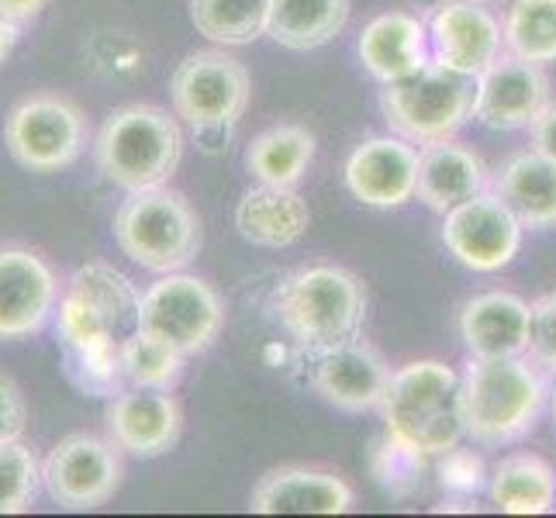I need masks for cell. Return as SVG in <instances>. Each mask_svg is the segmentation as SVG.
<instances>
[{
    "instance_id": "10",
    "label": "cell",
    "mask_w": 556,
    "mask_h": 518,
    "mask_svg": "<svg viewBox=\"0 0 556 518\" xmlns=\"http://www.w3.org/2000/svg\"><path fill=\"white\" fill-rule=\"evenodd\" d=\"M42 488L66 511H93L122 488V456L111 439L73 432L42 459Z\"/></svg>"
},
{
    "instance_id": "22",
    "label": "cell",
    "mask_w": 556,
    "mask_h": 518,
    "mask_svg": "<svg viewBox=\"0 0 556 518\" xmlns=\"http://www.w3.org/2000/svg\"><path fill=\"white\" fill-rule=\"evenodd\" d=\"M312 211L294 187H270L260 184L245 190L236 204V228L249 245L260 249H287L301 242L308 232Z\"/></svg>"
},
{
    "instance_id": "4",
    "label": "cell",
    "mask_w": 556,
    "mask_h": 518,
    "mask_svg": "<svg viewBox=\"0 0 556 518\" xmlns=\"http://www.w3.org/2000/svg\"><path fill=\"white\" fill-rule=\"evenodd\" d=\"M184 156V131L169 111L156 104H125L111 111L98 139L93 160L104 180L125 194L149 187H166Z\"/></svg>"
},
{
    "instance_id": "25",
    "label": "cell",
    "mask_w": 556,
    "mask_h": 518,
    "mask_svg": "<svg viewBox=\"0 0 556 518\" xmlns=\"http://www.w3.org/2000/svg\"><path fill=\"white\" fill-rule=\"evenodd\" d=\"M488 494L497 511L549 515L556 508V470L535 453H511L491 470Z\"/></svg>"
},
{
    "instance_id": "37",
    "label": "cell",
    "mask_w": 556,
    "mask_h": 518,
    "mask_svg": "<svg viewBox=\"0 0 556 518\" xmlns=\"http://www.w3.org/2000/svg\"><path fill=\"white\" fill-rule=\"evenodd\" d=\"M28 421V405L22 388L14 383V377H8L0 370V446L11 443V439H22Z\"/></svg>"
},
{
    "instance_id": "3",
    "label": "cell",
    "mask_w": 556,
    "mask_h": 518,
    "mask_svg": "<svg viewBox=\"0 0 556 518\" xmlns=\"http://www.w3.org/2000/svg\"><path fill=\"white\" fill-rule=\"evenodd\" d=\"M467 435L481 446H508L526 439L546 405V380L526 356H470L464 374Z\"/></svg>"
},
{
    "instance_id": "5",
    "label": "cell",
    "mask_w": 556,
    "mask_h": 518,
    "mask_svg": "<svg viewBox=\"0 0 556 518\" xmlns=\"http://www.w3.org/2000/svg\"><path fill=\"white\" fill-rule=\"evenodd\" d=\"M114 242L149 274H177L204 242L198 211L174 187L131 190L114 211Z\"/></svg>"
},
{
    "instance_id": "28",
    "label": "cell",
    "mask_w": 556,
    "mask_h": 518,
    "mask_svg": "<svg viewBox=\"0 0 556 518\" xmlns=\"http://www.w3.org/2000/svg\"><path fill=\"white\" fill-rule=\"evenodd\" d=\"M274 0H190V25L215 46H249L270 28Z\"/></svg>"
},
{
    "instance_id": "38",
    "label": "cell",
    "mask_w": 556,
    "mask_h": 518,
    "mask_svg": "<svg viewBox=\"0 0 556 518\" xmlns=\"http://www.w3.org/2000/svg\"><path fill=\"white\" fill-rule=\"evenodd\" d=\"M529 142L540 156L556 163V101H549L535 118L529 122Z\"/></svg>"
},
{
    "instance_id": "32",
    "label": "cell",
    "mask_w": 556,
    "mask_h": 518,
    "mask_svg": "<svg viewBox=\"0 0 556 518\" xmlns=\"http://www.w3.org/2000/svg\"><path fill=\"white\" fill-rule=\"evenodd\" d=\"M55 339H60L63 350H73V353L122 350V345L114 342V336L108 332V325L101 321V315L73 291H66V287H63L60 308H55Z\"/></svg>"
},
{
    "instance_id": "17",
    "label": "cell",
    "mask_w": 556,
    "mask_h": 518,
    "mask_svg": "<svg viewBox=\"0 0 556 518\" xmlns=\"http://www.w3.org/2000/svg\"><path fill=\"white\" fill-rule=\"evenodd\" d=\"M418 149L401 136L363 139L346 160L350 194L367 207H401L415 201Z\"/></svg>"
},
{
    "instance_id": "34",
    "label": "cell",
    "mask_w": 556,
    "mask_h": 518,
    "mask_svg": "<svg viewBox=\"0 0 556 518\" xmlns=\"http://www.w3.org/2000/svg\"><path fill=\"white\" fill-rule=\"evenodd\" d=\"M421 459L426 456H418L415 450L401 446L397 439L388 435L374 453V473L380 488L394 497H408L415 488H421Z\"/></svg>"
},
{
    "instance_id": "31",
    "label": "cell",
    "mask_w": 556,
    "mask_h": 518,
    "mask_svg": "<svg viewBox=\"0 0 556 518\" xmlns=\"http://www.w3.org/2000/svg\"><path fill=\"white\" fill-rule=\"evenodd\" d=\"M38 488H42V464L22 439L0 446V515H25Z\"/></svg>"
},
{
    "instance_id": "21",
    "label": "cell",
    "mask_w": 556,
    "mask_h": 518,
    "mask_svg": "<svg viewBox=\"0 0 556 518\" xmlns=\"http://www.w3.org/2000/svg\"><path fill=\"white\" fill-rule=\"evenodd\" d=\"M491 184L488 163L473 149L453 139L421 146L418 152V184L415 198L435 215H446L456 204H464L477 194H484Z\"/></svg>"
},
{
    "instance_id": "8",
    "label": "cell",
    "mask_w": 556,
    "mask_h": 518,
    "mask_svg": "<svg viewBox=\"0 0 556 518\" xmlns=\"http://www.w3.org/2000/svg\"><path fill=\"white\" fill-rule=\"evenodd\" d=\"M4 146L31 173L70 169L87 149V118L63 93H31L4 122Z\"/></svg>"
},
{
    "instance_id": "39",
    "label": "cell",
    "mask_w": 556,
    "mask_h": 518,
    "mask_svg": "<svg viewBox=\"0 0 556 518\" xmlns=\"http://www.w3.org/2000/svg\"><path fill=\"white\" fill-rule=\"evenodd\" d=\"M49 8V0H0V14L14 17V22H31Z\"/></svg>"
},
{
    "instance_id": "12",
    "label": "cell",
    "mask_w": 556,
    "mask_h": 518,
    "mask_svg": "<svg viewBox=\"0 0 556 518\" xmlns=\"http://www.w3.org/2000/svg\"><path fill=\"white\" fill-rule=\"evenodd\" d=\"M63 298L52 266L25 245H0V339H31Z\"/></svg>"
},
{
    "instance_id": "11",
    "label": "cell",
    "mask_w": 556,
    "mask_h": 518,
    "mask_svg": "<svg viewBox=\"0 0 556 518\" xmlns=\"http://www.w3.org/2000/svg\"><path fill=\"white\" fill-rule=\"evenodd\" d=\"M526 228L508 204L484 190L443 215V245L450 256L473 274H497L519 256Z\"/></svg>"
},
{
    "instance_id": "18",
    "label": "cell",
    "mask_w": 556,
    "mask_h": 518,
    "mask_svg": "<svg viewBox=\"0 0 556 518\" xmlns=\"http://www.w3.org/2000/svg\"><path fill=\"white\" fill-rule=\"evenodd\" d=\"M356 502V491L339 473L312 467H277L260 477L249 494L256 515H342Z\"/></svg>"
},
{
    "instance_id": "24",
    "label": "cell",
    "mask_w": 556,
    "mask_h": 518,
    "mask_svg": "<svg viewBox=\"0 0 556 518\" xmlns=\"http://www.w3.org/2000/svg\"><path fill=\"white\" fill-rule=\"evenodd\" d=\"M66 291H73L80 301H87L93 312L101 315L114 342H125L142 329V294L136 291L122 270L108 263H84L76 266L66 280Z\"/></svg>"
},
{
    "instance_id": "33",
    "label": "cell",
    "mask_w": 556,
    "mask_h": 518,
    "mask_svg": "<svg viewBox=\"0 0 556 518\" xmlns=\"http://www.w3.org/2000/svg\"><path fill=\"white\" fill-rule=\"evenodd\" d=\"M63 374L76 391H84L90 397H114L128 388L122 350H101V353L63 350Z\"/></svg>"
},
{
    "instance_id": "36",
    "label": "cell",
    "mask_w": 556,
    "mask_h": 518,
    "mask_svg": "<svg viewBox=\"0 0 556 518\" xmlns=\"http://www.w3.org/2000/svg\"><path fill=\"white\" fill-rule=\"evenodd\" d=\"M535 363L556 374V294H546L532 304V345Z\"/></svg>"
},
{
    "instance_id": "30",
    "label": "cell",
    "mask_w": 556,
    "mask_h": 518,
    "mask_svg": "<svg viewBox=\"0 0 556 518\" xmlns=\"http://www.w3.org/2000/svg\"><path fill=\"white\" fill-rule=\"evenodd\" d=\"M184 353L177 345L163 342L160 336H152L139 329L131 339L122 342V367L128 383H139V388H163L174 391L180 377H184Z\"/></svg>"
},
{
    "instance_id": "41",
    "label": "cell",
    "mask_w": 556,
    "mask_h": 518,
    "mask_svg": "<svg viewBox=\"0 0 556 518\" xmlns=\"http://www.w3.org/2000/svg\"><path fill=\"white\" fill-rule=\"evenodd\" d=\"M549 412H553V426H556V383H553V391H549Z\"/></svg>"
},
{
    "instance_id": "19",
    "label": "cell",
    "mask_w": 556,
    "mask_h": 518,
    "mask_svg": "<svg viewBox=\"0 0 556 518\" xmlns=\"http://www.w3.org/2000/svg\"><path fill=\"white\" fill-rule=\"evenodd\" d=\"M459 339L470 356H526L532 345V304L508 291L477 294L459 312Z\"/></svg>"
},
{
    "instance_id": "6",
    "label": "cell",
    "mask_w": 556,
    "mask_h": 518,
    "mask_svg": "<svg viewBox=\"0 0 556 518\" xmlns=\"http://www.w3.org/2000/svg\"><path fill=\"white\" fill-rule=\"evenodd\" d=\"M477 76L439 66L435 60L397 84H383L380 114L394 136L415 146L453 139L473 118Z\"/></svg>"
},
{
    "instance_id": "20",
    "label": "cell",
    "mask_w": 556,
    "mask_h": 518,
    "mask_svg": "<svg viewBox=\"0 0 556 518\" xmlns=\"http://www.w3.org/2000/svg\"><path fill=\"white\" fill-rule=\"evenodd\" d=\"M356 52L377 84H397L432 63L429 25L408 11L377 14L370 25H363Z\"/></svg>"
},
{
    "instance_id": "40",
    "label": "cell",
    "mask_w": 556,
    "mask_h": 518,
    "mask_svg": "<svg viewBox=\"0 0 556 518\" xmlns=\"http://www.w3.org/2000/svg\"><path fill=\"white\" fill-rule=\"evenodd\" d=\"M17 35H22V22H14V17L0 14V63L8 60L17 46Z\"/></svg>"
},
{
    "instance_id": "2",
    "label": "cell",
    "mask_w": 556,
    "mask_h": 518,
    "mask_svg": "<svg viewBox=\"0 0 556 518\" xmlns=\"http://www.w3.org/2000/svg\"><path fill=\"white\" fill-rule=\"evenodd\" d=\"M388 435L418 456H443L464 443V380L439 359H415L391 374L380 401Z\"/></svg>"
},
{
    "instance_id": "1",
    "label": "cell",
    "mask_w": 556,
    "mask_h": 518,
    "mask_svg": "<svg viewBox=\"0 0 556 518\" xmlns=\"http://www.w3.org/2000/svg\"><path fill=\"white\" fill-rule=\"evenodd\" d=\"M270 308L287 339L315 356L359 336L367 318V287L346 266L315 263L277 283Z\"/></svg>"
},
{
    "instance_id": "26",
    "label": "cell",
    "mask_w": 556,
    "mask_h": 518,
    "mask_svg": "<svg viewBox=\"0 0 556 518\" xmlns=\"http://www.w3.org/2000/svg\"><path fill=\"white\" fill-rule=\"evenodd\" d=\"M350 11L353 0H274L266 35L291 52H312L346 28Z\"/></svg>"
},
{
    "instance_id": "27",
    "label": "cell",
    "mask_w": 556,
    "mask_h": 518,
    "mask_svg": "<svg viewBox=\"0 0 556 518\" xmlns=\"http://www.w3.org/2000/svg\"><path fill=\"white\" fill-rule=\"evenodd\" d=\"M315 160V136L301 125H274L245 149V169L256 184L294 187Z\"/></svg>"
},
{
    "instance_id": "14",
    "label": "cell",
    "mask_w": 556,
    "mask_h": 518,
    "mask_svg": "<svg viewBox=\"0 0 556 518\" xmlns=\"http://www.w3.org/2000/svg\"><path fill=\"white\" fill-rule=\"evenodd\" d=\"M104 421L111 443L139 459H156L169 453L180 443L184 429L177 397L163 388H139V383H128L125 391L108 397Z\"/></svg>"
},
{
    "instance_id": "29",
    "label": "cell",
    "mask_w": 556,
    "mask_h": 518,
    "mask_svg": "<svg viewBox=\"0 0 556 518\" xmlns=\"http://www.w3.org/2000/svg\"><path fill=\"white\" fill-rule=\"evenodd\" d=\"M505 46L529 63H556V0H511L505 11Z\"/></svg>"
},
{
    "instance_id": "16",
    "label": "cell",
    "mask_w": 556,
    "mask_h": 518,
    "mask_svg": "<svg viewBox=\"0 0 556 518\" xmlns=\"http://www.w3.org/2000/svg\"><path fill=\"white\" fill-rule=\"evenodd\" d=\"M549 104V80L540 63L519 60V55H497V60L477 76L473 118L494 131L529 128V122Z\"/></svg>"
},
{
    "instance_id": "23",
    "label": "cell",
    "mask_w": 556,
    "mask_h": 518,
    "mask_svg": "<svg viewBox=\"0 0 556 518\" xmlns=\"http://www.w3.org/2000/svg\"><path fill=\"white\" fill-rule=\"evenodd\" d=\"M491 190L508 204L526 232L556 228V163L540 152H519L494 177Z\"/></svg>"
},
{
    "instance_id": "7",
    "label": "cell",
    "mask_w": 556,
    "mask_h": 518,
    "mask_svg": "<svg viewBox=\"0 0 556 518\" xmlns=\"http://www.w3.org/2000/svg\"><path fill=\"white\" fill-rule=\"evenodd\" d=\"M249 70L225 49H201L177 63L169 76V101L177 118L194 131H222L239 125L249 108Z\"/></svg>"
},
{
    "instance_id": "9",
    "label": "cell",
    "mask_w": 556,
    "mask_h": 518,
    "mask_svg": "<svg viewBox=\"0 0 556 518\" xmlns=\"http://www.w3.org/2000/svg\"><path fill=\"white\" fill-rule=\"evenodd\" d=\"M225 325V304L218 291L184 270L160 274L142 294V329L177 345L184 356L204 353Z\"/></svg>"
},
{
    "instance_id": "13",
    "label": "cell",
    "mask_w": 556,
    "mask_h": 518,
    "mask_svg": "<svg viewBox=\"0 0 556 518\" xmlns=\"http://www.w3.org/2000/svg\"><path fill=\"white\" fill-rule=\"evenodd\" d=\"M432 60L464 76H481L505 46V31L488 0H439L429 14Z\"/></svg>"
},
{
    "instance_id": "15",
    "label": "cell",
    "mask_w": 556,
    "mask_h": 518,
    "mask_svg": "<svg viewBox=\"0 0 556 518\" xmlns=\"http://www.w3.org/2000/svg\"><path fill=\"white\" fill-rule=\"evenodd\" d=\"M388 359L374 350L370 342L350 339L332 350H321L312 356V388L315 394L339 412L363 415L380 408L383 394L391 383Z\"/></svg>"
},
{
    "instance_id": "35",
    "label": "cell",
    "mask_w": 556,
    "mask_h": 518,
    "mask_svg": "<svg viewBox=\"0 0 556 518\" xmlns=\"http://www.w3.org/2000/svg\"><path fill=\"white\" fill-rule=\"evenodd\" d=\"M439 459V484H443L446 494H459V497H470L481 488H488V467H484V456L464 450V446H453L450 453L435 456Z\"/></svg>"
}]
</instances>
